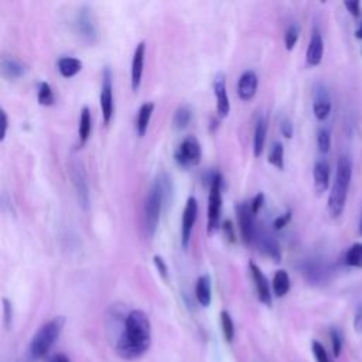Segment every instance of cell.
<instances>
[{"mask_svg": "<svg viewBox=\"0 0 362 362\" xmlns=\"http://www.w3.org/2000/svg\"><path fill=\"white\" fill-rule=\"evenodd\" d=\"M151 344V324L147 314L133 310L126 315L123 329L116 342V352L124 359H137L147 352Z\"/></svg>", "mask_w": 362, "mask_h": 362, "instance_id": "1", "label": "cell"}, {"mask_svg": "<svg viewBox=\"0 0 362 362\" xmlns=\"http://www.w3.org/2000/svg\"><path fill=\"white\" fill-rule=\"evenodd\" d=\"M171 191V178L165 173L157 175V178L153 181L147 191L143 205V223L146 233L150 238L154 236L157 230L163 206L165 205V201L168 199Z\"/></svg>", "mask_w": 362, "mask_h": 362, "instance_id": "2", "label": "cell"}, {"mask_svg": "<svg viewBox=\"0 0 362 362\" xmlns=\"http://www.w3.org/2000/svg\"><path fill=\"white\" fill-rule=\"evenodd\" d=\"M351 177H352V160L349 156H341L337 163L334 185L328 197V211L332 218H338L345 208Z\"/></svg>", "mask_w": 362, "mask_h": 362, "instance_id": "3", "label": "cell"}, {"mask_svg": "<svg viewBox=\"0 0 362 362\" xmlns=\"http://www.w3.org/2000/svg\"><path fill=\"white\" fill-rule=\"evenodd\" d=\"M64 325H65V318L62 315H58L47 321L44 325L38 328V331L33 335L28 344V349L25 351L34 359V362L42 358L49 351L52 344L59 337Z\"/></svg>", "mask_w": 362, "mask_h": 362, "instance_id": "4", "label": "cell"}, {"mask_svg": "<svg viewBox=\"0 0 362 362\" xmlns=\"http://www.w3.org/2000/svg\"><path fill=\"white\" fill-rule=\"evenodd\" d=\"M222 175L212 173L209 180V197H208V235L215 233L221 225V209H222Z\"/></svg>", "mask_w": 362, "mask_h": 362, "instance_id": "5", "label": "cell"}, {"mask_svg": "<svg viewBox=\"0 0 362 362\" xmlns=\"http://www.w3.org/2000/svg\"><path fill=\"white\" fill-rule=\"evenodd\" d=\"M201 144L194 136H187L174 153V158L180 167L189 168L198 165L201 161Z\"/></svg>", "mask_w": 362, "mask_h": 362, "instance_id": "6", "label": "cell"}, {"mask_svg": "<svg viewBox=\"0 0 362 362\" xmlns=\"http://www.w3.org/2000/svg\"><path fill=\"white\" fill-rule=\"evenodd\" d=\"M236 214H238V221H239V228H240V235L243 242L246 245L253 243L255 235H256V225H255V214L252 212L250 204L247 202L238 204Z\"/></svg>", "mask_w": 362, "mask_h": 362, "instance_id": "7", "label": "cell"}, {"mask_svg": "<svg viewBox=\"0 0 362 362\" xmlns=\"http://www.w3.org/2000/svg\"><path fill=\"white\" fill-rule=\"evenodd\" d=\"M100 109L102 119L105 124H109L113 116V83H112V72L106 66L102 74V88H100Z\"/></svg>", "mask_w": 362, "mask_h": 362, "instance_id": "8", "label": "cell"}, {"mask_svg": "<svg viewBox=\"0 0 362 362\" xmlns=\"http://www.w3.org/2000/svg\"><path fill=\"white\" fill-rule=\"evenodd\" d=\"M198 215V202L194 197H189L187 199L184 212H182V222H181V246L182 249H188L191 236H192V229L197 221Z\"/></svg>", "mask_w": 362, "mask_h": 362, "instance_id": "9", "label": "cell"}, {"mask_svg": "<svg viewBox=\"0 0 362 362\" xmlns=\"http://www.w3.org/2000/svg\"><path fill=\"white\" fill-rule=\"evenodd\" d=\"M255 242L262 253L269 256L274 262H280L281 259V250L277 239L266 229H256L255 235Z\"/></svg>", "mask_w": 362, "mask_h": 362, "instance_id": "10", "label": "cell"}, {"mask_svg": "<svg viewBox=\"0 0 362 362\" xmlns=\"http://www.w3.org/2000/svg\"><path fill=\"white\" fill-rule=\"evenodd\" d=\"M71 175H72V182L78 195V201L83 209L88 208L89 205V189H88V181H86V174L83 171V167L81 163L75 161L71 165Z\"/></svg>", "mask_w": 362, "mask_h": 362, "instance_id": "11", "label": "cell"}, {"mask_svg": "<svg viewBox=\"0 0 362 362\" xmlns=\"http://www.w3.org/2000/svg\"><path fill=\"white\" fill-rule=\"evenodd\" d=\"M249 270H250V276H252L253 283H255V288H256V294H257L259 301L266 304V305H272V290H270V284H269L267 277L263 274L260 267L253 262L249 263Z\"/></svg>", "mask_w": 362, "mask_h": 362, "instance_id": "12", "label": "cell"}, {"mask_svg": "<svg viewBox=\"0 0 362 362\" xmlns=\"http://www.w3.org/2000/svg\"><path fill=\"white\" fill-rule=\"evenodd\" d=\"M75 28L76 31L79 33V35L89 41V42H93L96 40V25L93 23V18H92V13L89 8L86 7H82L76 17H75Z\"/></svg>", "mask_w": 362, "mask_h": 362, "instance_id": "13", "label": "cell"}, {"mask_svg": "<svg viewBox=\"0 0 362 362\" xmlns=\"http://www.w3.org/2000/svg\"><path fill=\"white\" fill-rule=\"evenodd\" d=\"M313 112L318 120H325L331 112V98L324 85H317L314 89Z\"/></svg>", "mask_w": 362, "mask_h": 362, "instance_id": "14", "label": "cell"}, {"mask_svg": "<svg viewBox=\"0 0 362 362\" xmlns=\"http://www.w3.org/2000/svg\"><path fill=\"white\" fill-rule=\"evenodd\" d=\"M144 57H146V42L140 41L136 45V49L133 52V59H132V89L134 92L139 90L141 83Z\"/></svg>", "mask_w": 362, "mask_h": 362, "instance_id": "15", "label": "cell"}, {"mask_svg": "<svg viewBox=\"0 0 362 362\" xmlns=\"http://www.w3.org/2000/svg\"><path fill=\"white\" fill-rule=\"evenodd\" d=\"M214 92L216 96V109L221 116H228L230 110V102L226 90V82L223 74H216L214 79Z\"/></svg>", "mask_w": 362, "mask_h": 362, "instance_id": "16", "label": "cell"}, {"mask_svg": "<svg viewBox=\"0 0 362 362\" xmlns=\"http://www.w3.org/2000/svg\"><path fill=\"white\" fill-rule=\"evenodd\" d=\"M257 75L252 69H246L238 82V95L242 100H250L257 90Z\"/></svg>", "mask_w": 362, "mask_h": 362, "instance_id": "17", "label": "cell"}, {"mask_svg": "<svg viewBox=\"0 0 362 362\" xmlns=\"http://www.w3.org/2000/svg\"><path fill=\"white\" fill-rule=\"evenodd\" d=\"M322 54H324V41L322 37L320 34L318 30L313 31L308 48H307V54H305V59L307 64L311 66H315L321 62L322 59Z\"/></svg>", "mask_w": 362, "mask_h": 362, "instance_id": "18", "label": "cell"}, {"mask_svg": "<svg viewBox=\"0 0 362 362\" xmlns=\"http://www.w3.org/2000/svg\"><path fill=\"white\" fill-rule=\"evenodd\" d=\"M313 175H314L315 191L318 194L324 192L328 188V184H329V164L324 158L315 161Z\"/></svg>", "mask_w": 362, "mask_h": 362, "instance_id": "19", "label": "cell"}, {"mask_svg": "<svg viewBox=\"0 0 362 362\" xmlns=\"http://www.w3.org/2000/svg\"><path fill=\"white\" fill-rule=\"evenodd\" d=\"M28 71V66L13 58V57H3L1 58V72L4 76L10 78V79H17V78H21L27 74Z\"/></svg>", "mask_w": 362, "mask_h": 362, "instance_id": "20", "label": "cell"}, {"mask_svg": "<svg viewBox=\"0 0 362 362\" xmlns=\"http://www.w3.org/2000/svg\"><path fill=\"white\" fill-rule=\"evenodd\" d=\"M267 117L264 115H260L256 127H255V134H253V154L259 157L263 151L264 143H266V134H267Z\"/></svg>", "mask_w": 362, "mask_h": 362, "instance_id": "21", "label": "cell"}, {"mask_svg": "<svg viewBox=\"0 0 362 362\" xmlns=\"http://www.w3.org/2000/svg\"><path fill=\"white\" fill-rule=\"evenodd\" d=\"M211 287H212V284H211L209 274L199 276V279L197 280V286H195V297H197L198 303L204 307H208L211 304V300H212Z\"/></svg>", "mask_w": 362, "mask_h": 362, "instance_id": "22", "label": "cell"}, {"mask_svg": "<svg viewBox=\"0 0 362 362\" xmlns=\"http://www.w3.org/2000/svg\"><path fill=\"white\" fill-rule=\"evenodd\" d=\"M57 68L64 78H72L82 69V61L74 57H61L57 61Z\"/></svg>", "mask_w": 362, "mask_h": 362, "instance_id": "23", "label": "cell"}, {"mask_svg": "<svg viewBox=\"0 0 362 362\" xmlns=\"http://www.w3.org/2000/svg\"><path fill=\"white\" fill-rule=\"evenodd\" d=\"M153 110H154V103L153 102H144L139 112H137V119H136V130H137V134L140 137H143L147 132V127H148V123H150V119H151V115H153Z\"/></svg>", "mask_w": 362, "mask_h": 362, "instance_id": "24", "label": "cell"}, {"mask_svg": "<svg viewBox=\"0 0 362 362\" xmlns=\"http://www.w3.org/2000/svg\"><path fill=\"white\" fill-rule=\"evenodd\" d=\"M272 288H273V293L277 296V297H283L288 293L290 290V277L287 274L286 270H277L273 276V281H272Z\"/></svg>", "mask_w": 362, "mask_h": 362, "instance_id": "25", "label": "cell"}, {"mask_svg": "<svg viewBox=\"0 0 362 362\" xmlns=\"http://www.w3.org/2000/svg\"><path fill=\"white\" fill-rule=\"evenodd\" d=\"M90 129H92V120H90V110L88 106H83L81 110V116H79V127H78V133H79V144H85L86 140L89 139L90 134Z\"/></svg>", "mask_w": 362, "mask_h": 362, "instance_id": "26", "label": "cell"}, {"mask_svg": "<svg viewBox=\"0 0 362 362\" xmlns=\"http://www.w3.org/2000/svg\"><path fill=\"white\" fill-rule=\"evenodd\" d=\"M191 117H192V112L188 106L182 105L180 107H177L175 113H174V119H173V124L177 130H182L185 129L189 122H191Z\"/></svg>", "mask_w": 362, "mask_h": 362, "instance_id": "27", "label": "cell"}, {"mask_svg": "<svg viewBox=\"0 0 362 362\" xmlns=\"http://www.w3.org/2000/svg\"><path fill=\"white\" fill-rule=\"evenodd\" d=\"M269 163L279 170L284 168V147L280 141H274L269 151Z\"/></svg>", "mask_w": 362, "mask_h": 362, "instance_id": "28", "label": "cell"}, {"mask_svg": "<svg viewBox=\"0 0 362 362\" xmlns=\"http://www.w3.org/2000/svg\"><path fill=\"white\" fill-rule=\"evenodd\" d=\"M37 99H38L40 105H42V106H52L54 105L55 96H54L52 88L49 86L48 82H40Z\"/></svg>", "mask_w": 362, "mask_h": 362, "instance_id": "29", "label": "cell"}, {"mask_svg": "<svg viewBox=\"0 0 362 362\" xmlns=\"http://www.w3.org/2000/svg\"><path fill=\"white\" fill-rule=\"evenodd\" d=\"M221 327H222V334L226 342H232L235 337V325L232 321V317L228 311H221Z\"/></svg>", "mask_w": 362, "mask_h": 362, "instance_id": "30", "label": "cell"}, {"mask_svg": "<svg viewBox=\"0 0 362 362\" xmlns=\"http://www.w3.org/2000/svg\"><path fill=\"white\" fill-rule=\"evenodd\" d=\"M345 262L346 264L349 266H354V267H362V243H354L346 255H345Z\"/></svg>", "mask_w": 362, "mask_h": 362, "instance_id": "31", "label": "cell"}, {"mask_svg": "<svg viewBox=\"0 0 362 362\" xmlns=\"http://www.w3.org/2000/svg\"><path fill=\"white\" fill-rule=\"evenodd\" d=\"M298 34H300V28H298V25L296 23H293V24H290L287 27L286 34H284V45H286V48L288 51H291L294 48V45H296V42L298 40Z\"/></svg>", "mask_w": 362, "mask_h": 362, "instance_id": "32", "label": "cell"}, {"mask_svg": "<svg viewBox=\"0 0 362 362\" xmlns=\"http://www.w3.org/2000/svg\"><path fill=\"white\" fill-rule=\"evenodd\" d=\"M317 144L321 153H328L331 147V134L327 129H320L318 136H317Z\"/></svg>", "mask_w": 362, "mask_h": 362, "instance_id": "33", "label": "cell"}, {"mask_svg": "<svg viewBox=\"0 0 362 362\" xmlns=\"http://www.w3.org/2000/svg\"><path fill=\"white\" fill-rule=\"evenodd\" d=\"M329 337H331L332 354H334L335 358H338L339 354H341V351H342V337H341V332H339L337 328H331Z\"/></svg>", "mask_w": 362, "mask_h": 362, "instance_id": "34", "label": "cell"}, {"mask_svg": "<svg viewBox=\"0 0 362 362\" xmlns=\"http://www.w3.org/2000/svg\"><path fill=\"white\" fill-rule=\"evenodd\" d=\"M311 351H313V355L315 358V362H331L325 348L318 341L311 342Z\"/></svg>", "mask_w": 362, "mask_h": 362, "instance_id": "35", "label": "cell"}, {"mask_svg": "<svg viewBox=\"0 0 362 362\" xmlns=\"http://www.w3.org/2000/svg\"><path fill=\"white\" fill-rule=\"evenodd\" d=\"M1 301H3V321L6 328H10L13 322V305L6 297Z\"/></svg>", "mask_w": 362, "mask_h": 362, "instance_id": "36", "label": "cell"}, {"mask_svg": "<svg viewBox=\"0 0 362 362\" xmlns=\"http://www.w3.org/2000/svg\"><path fill=\"white\" fill-rule=\"evenodd\" d=\"M290 219H291V211H287V212H284L283 215H279V216L274 219L273 228L279 230V229L284 228V226L290 222Z\"/></svg>", "mask_w": 362, "mask_h": 362, "instance_id": "37", "label": "cell"}, {"mask_svg": "<svg viewBox=\"0 0 362 362\" xmlns=\"http://www.w3.org/2000/svg\"><path fill=\"white\" fill-rule=\"evenodd\" d=\"M222 228H223V233H225V238L230 242V243H233L235 240H236V236H235V228H233V223H232V221H225L223 222V225H222Z\"/></svg>", "mask_w": 362, "mask_h": 362, "instance_id": "38", "label": "cell"}, {"mask_svg": "<svg viewBox=\"0 0 362 362\" xmlns=\"http://www.w3.org/2000/svg\"><path fill=\"white\" fill-rule=\"evenodd\" d=\"M153 260H154V264H156V267H157L158 273H160L164 279H167V276H168V269H167V264H165L164 259H163L161 256L156 255V256L153 257Z\"/></svg>", "mask_w": 362, "mask_h": 362, "instance_id": "39", "label": "cell"}, {"mask_svg": "<svg viewBox=\"0 0 362 362\" xmlns=\"http://www.w3.org/2000/svg\"><path fill=\"white\" fill-rule=\"evenodd\" d=\"M280 130H281V133H283V136H284L286 139H290V137L293 136V123H291V120L287 119V117H284V119L280 122Z\"/></svg>", "mask_w": 362, "mask_h": 362, "instance_id": "40", "label": "cell"}, {"mask_svg": "<svg viewBox=\"0 0 362 362\" xmlns=\"http://www.w3.org/2000/svg\"><path fill=\"white\" fill-rule=\"evenodd\" d=\"M263 202H264V194L263 192H259L255 195V198L252 199L250 202V208H252V212L256 215L259 212V209L263 206Z\"/></svg>", "mask_w": 362, "mask_h": 362, "instance_id": "41", "label": "cell"}, {"mask_svg": "<svg viewBox=\"0 0 362 362\" xmlns=\"http://www.w3.org/2000/svg\"><path fill=\"white\" fill-rule=\"evenodd\" d=\"M0 119H1V134H0V141H3L6 139L7 134V127H8V119H7V113L6 110L1 107L0 109Z\"/></svg>", "mask_w": 362, "mask_h": 362, "instance_id": "42", "label": "cell"}, {"mask_svg": "<svg viewBox=\"0 0 362 362\" xmlns=\"http://www.w3.org/2000/svg\"><path fill=\"white\" fill-rule=\"evenodd\" d=\"M354 329L356 332H362V304L358 305L354 317Z\"/></svg>", "mask_w": 362, "mask_h": 362, "instance_id": "43", "label": "cell"}, {"mask_svg": "<svg viewBox=\"0 0 362 362\" xmlns=\"http://www.w3.org/2000/svg\"><path fill=\"white\" fill-rule=\"evenodd\" d=\"M344 4H345V7L348 8V11H349L354 17H358V16H359V11H361L359 1H356V0H351V1H345Z\"/></svg>", "mask_w": 362, "mask_h": 362, "instance_id": "44", "label": "cell"}, {"mask_svg": "<svg viewBox=\"0 0 362 362\" xmlns=\"http://www.w3.org/2000/svg\"><path fill=\"white\" fill-rule=\"evenodd\" d=\"M48 362H71L65 354H55L49 358Z\"/></svg>", "mask_w": 362, "mask_h": 362, "instance_id": "45", "label": "cell"}, {"mask_svg": "<svg viewBox=\"0 0 362 362\" xmlns=\"http://www.w3.org/2000/svg\"><path fill=\"white\" fill-rule=\"evenodd\" d=\"M17 362H34V359H33L27 352H24V354L17 359Z\"/></svg>", "mask_w": 362, "mask_h": 362, "instance_id": "46", "label": "cell"}, {"mask_svg": "<svg viewBox=\"0 0 362 362\" xmlns=\"http://www.w3.org/2000/svg\"><path fill=\"white\" fill-rule=\"evenodd\" d=\"M355 35H356L358 38H361V40H362V23H361V25L356 28V31H355Z\"/></svg>", "mask_w": 362, "mask_h": 362, "instance_id": "47", "label": "cell"}, {"mask_svg": "<svg viewBox=\"0 0 362 362\" xmlns=\"http://www.w3.org/2000/svg\"><path fill=\"white\" fill-rule=\"evenodd\" d=\"M361 233H362V221H361Z\"/></svg>", "mask_w": 362, "mask_h": 362, "instance_id": "48", "label": "cell"}]
</instances>
